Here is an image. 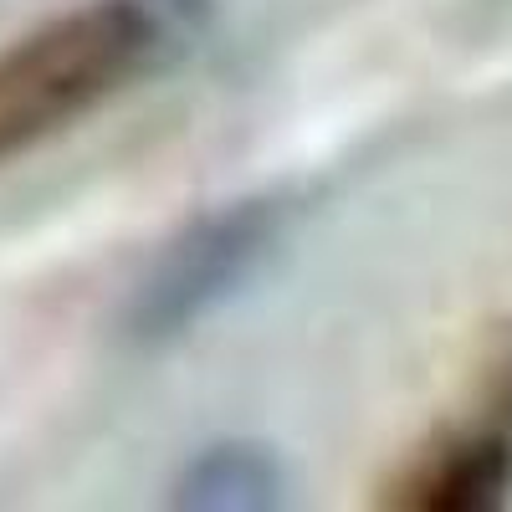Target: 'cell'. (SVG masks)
Wrapping results in <instances>:
<instances>
[{
	"label": "cell",
	"instance_id": "cell-3",
	"mask_svg": "<svg viewBox=\"0 0 512 512\" xmlns=\"http://www.w3.org/2000/svg\"><path fill=\"white\" fill-rule=\"evenodd\" d=\"M384 507L400 512H497L512 502V431L497 420L456 425L405 456L384 482Z\"/></svg>",
	"mask_w": 512,
	"mask_h": 512
},
{
	"label": "cell",
	"instance_id": "cell-5",
	"mask_svg": "<svg viewBox=\"0 0 512 512\" xmlns=\"http://www.w3.org/2000/svg\"><path fill=\"white\" fill-rule=\"evenodd\" d=\"M482 405H487V420L512 431V333L492 349V359L482 369Z\"/></svg>",
	"mask_w": 512,
	"mask_h": 512
},
{
	"label": "cell",
	"instance_id": "cell-4",
	"mask_svg": "<svg viewBox=\"0 0 512 512\" xmlns=\"http://www.w3.org/2000/svg\"><path fill=\"white\" fill-rule=\"evenodd\" d=\"M287 492V466L262 441H210L175 477L169 502L195 512H256L277 507Z\"/></svg>",
	"mask_w": 512,
	"mask_h": 512
},
{
	"label": "cell",
	"instance_id": "cell-1",
	"mask_svg": "<svg viewBox=\"0 0 512 512\" xmlns=\"http://www.w3.org/2000/svg\"><path fill=\"white\" fill-rule=\"evenodd\" d=\"M210 26L216 0H77L21 31L0 47V164L175 72Z\"/></svg>",
	"mask_w": 512,
	"mask_h": 512
},
{
	"label": "cell",
	"instance_id": "cell-2",
	"mask_svg": "<svg viewBox=\"0 0 512 512\" xmlns=\"http://www.w3.org/2000/svg\"><path fill=\"white\" fill-rule=\"evenodd\" d=\"M287 226L292 205L282 195H246L190 216L134 277L118 333L139 349H164L195 333L272 267Z\"/></svg>",
	"mask_w": 512,
	"mask_h": 512
}]
</instances>
